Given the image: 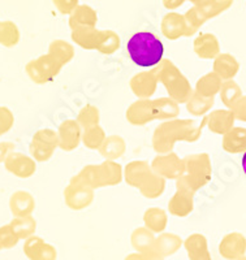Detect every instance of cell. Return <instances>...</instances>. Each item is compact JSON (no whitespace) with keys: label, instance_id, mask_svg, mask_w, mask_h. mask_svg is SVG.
Instances as JSON below:
<instances>
[{"label":"cell","instance_id":"cell-1","mask_svg":"<svg viewBox=\"0 0 246 260\" xmlns=\"http://www.w3.org/2000/svg\"><path fill=\"white\" fill-rule=\"evenodd\" d=\"M207 124V117L203 118L201 125H197L193 120H169L163 122L152 137L154 148L160 154H168L177 141L194 142L199 138L202 127Z\"/></svg>","mask_w":246,"mask_h":260},{"label":"cell","instance_id":"cell-2","mask_svg":"<svg viewBox=\"0 0 246 260\" xmlns=\"http://www.w3.org/2000/svg\"><path fill=\"white\" fill-rule=\"evenodd\" d=\"M127 47L132 61L142 68L157 67L163 60L164 46L152 32H137L129 39Z\"/></svg>","mask_w":246,"mask_h":260},{"label":"cell","instance_id":"cell-3","mask_svg":"<svg viewBox=\"0 0 246 260\" xmlns=\"http://www.w3.org/2000/svg\"><path fill=\"white\" fill-rule=\"evenodd\" d=\"M178 106L173 99L160 98L158 101L140 99L129 107L127 112L128 121L134 125H143L154 118L169 120L178 115Z\"/></svg>","mask_w":246,"mask_h":260},{"label":"cell","instance_id":"cell-4","mask_svg":"<svg viewBox=\"0 0 246 260\" xmlns=\"http://www.w3.org/2000/svg\"><path fill=\"white\" fill-rule=\"evenodd\" d=\"M125 180L129 185L140 189L147 198H158L163 192L166 182L163 177L150 169L147 162L138 160L125 168Z\"/></svg>","mask_w":246,"mask_h":260},{"label":"cell","instance_id":"cell-5","mask_svg":"<svg viewBox=\"0 0 246 260\" xmlns=\"http://www.w3.org/2000/svg\"><path fill=\"white\" fill-rule=\"evenodd\" d=\"M211 161L207 154L190 155L182 160V173L177 178V187L196 192L211 178Z\"/></svg>","mask_w":246,"mask_h":260},{"label":"cell","instance_id":"cell-6","mask_svg":"<svg viewBox=\"0 0 246 260\" xmlns=\"http://www.w3.org/2000/svg\"><path fill=\"white\" fill-rule=\"evenodd\" d=\"M154 74L157 80L163 83L167 87L169 96L177 103H187L192 96L189 81L185 76L178 71L176 65L169 60H162L154 69Z\"/></svg>","mask_w":246,"mask_h":260},{"label":"cell","instance_id":"cell-7","mask_svg":"<svg viewBox=\"0 0 246 260\" xmlns=\"http://www.w3.org/2000/svg\"><path fill=\"white\" fill-rule=\"evenodd\" d=\"M81 177L93 189L102 186L117 185L122 180L121 167L112 160H107L101 166H87L81 171Z\"/></svg>","mask_w":246,"mask_h":260},{"label":"cell","instance_id":"cell-8","mask_svg":"<svg viewBox=\"0 0 246 260\" xmlns=\"http://www.w3.org/2000/svg\"><path fill=\"white\" fill-rule=\"evenodd\" d=\"M59 146V134L52 129H41L30 142V155L36 161H47Z\"/></svg>","mask_w":246,"mask_h":260},{"label":"cell","instance_id":"cell-9","mask_svg":"<svg viewBox=\"0 0 246 260\" xmlns=\"http://www.w3.org/2000/svg\"><path fill=\"white\" fill-rule=\"evenodd\" d=\"M63 67L50 53L39 56L26 64V73L33 82L43 85L53 80Z\"/></svg>","mask_w":246,"mask_h":260},{"label":"cell","instance_id":"cell-10","mask_svg":"<svg viewBox=\"0 0 246 260\" xmlns=\"http://www.w3.org/2000/svg\"><path fill=\"white\" fill-rule=\"evenodd\" d=\"M64 195H66L67 206L73 210L86 208L94 199L93 187L80 175L72 178Z\"/></svg>","mask_w":246,"mask_h":260},{"label":"cell","instance_id":"cell-11","mask_svg":"<svg viewBox=\"0 0 246 260\" xmlns=\"http://www.w3.org/2000/svg\"><path fill=\"white\" fill-rule=\"evenodd\" d=\"M6 169L13 176L20 178H29L36 173L37 164L33 157L13 151L4 161Z\"/></svg>","mask_w":246,"mask_h":260},{"label":"cell","instance_id":"cell-12","mask_svg":"<svg viewBox=\"0 0 246 260\" xmlns=\"http://www.w3.org/2000/svg\"><path fill=\"white\" fill-rule=\"evenodd\" d=\"M24 254L29 260H56L57 257L56 248L37 236L25 240Z\"/></svg>","mask_w":246,"mask_h":260},{"label":"cell","instance_id":"cell-13","mask_svg":"<svg viewBox=\"0 0 246 260\" xmlns=\"http://www.w3.org/2000/svg\"><path fill=\"white\" fill-rule=\"evenodd\" d=\"M152 171L160 177L178 178L182 173V160L178 159L177 155L168 152L166 155L155 157L152 161Z\"/></svg>","mask_w":246,"mask_h":260},{"label":"cell","instance_id":"cell-14","mask_svg":"<svg viewBox=\"0 0 246 260\" xmlns=\"http://www.w3.org/2000/svg\"><path fill=\"white\" fill-rule=\"evenodd\" d=\"M219 252L224 259L236 260L245 256L246 238L241 233H229L222 240L219 246Z\"/></svg>","mask_w":246,"mask_h":260},{"label":"cell","instance_id":"cell-15","mask_svg":"<svg viewBox=\"0 0 246 260\" xmlns=\"http://www.w3.org/2000/svg\"><path fill=\"white\" fill-rule=\"evenodd\" d=\"M59 146L64 151L77 148L82 139V130L78 121L67 120L59 127Z\"/></svg>","mask_w":246,"mask_h":260},{"label":"cell","instance_id":"cell-16","mask_svg":"<svg viewBox=\"0 0 246 260\" xmlns=\"http://www.w3.org/2000/svg\"><path fill=\"white\" fill-rule=\"evenodd\" d=\"M36 208V201L30 192L18 190L11 195L9 199V210L12 212L13 217H26L32 216Z\"/></svg>","mask_w":246,"mask_h":260},{"label":"cell","instance_id":"cell-17","mask_svg":"<svg viewBox=\"0 0 246 260\" xmlns=\"http://www.w3.org/2000/svg\"><path fill=\"white\" fill-rule=\"evenodd\" d=\"M158 80L154 72H143L134 76L131 81L132 91L140 99H148L157 91Z\"/></svg>","mask_w":246,"mask_h":260},{"label":"cell","instance_id":"cell-18","mask_svg":"<svg viewBox=\"0 0 246 260\" xmlns=\"http://www.w3.org/2000/svg\"><path fill=\"white\" fill-rule=\"evenodd\" d=\"M193 195L194 192L189 191L184 187H177V192L169 201V212L175 216H180V217L189 215L193 211Z\"/></svg>","mask_w":246,"mask_h":260},{"label":"cell","instance_id":"cell-19","mask_svg":"<svg viewBox=\"0 0 246 260\" xmlns=\"http://www.w3.org/2000/svg\"><path fill=\"white\" fill-rule=\"evenodd\" d=\"M240 71V62L231 53H219L213 61V72L223 81H228L236 77Z\"/></svg>","mask_w":246,"mask_h":260},{"label":"cell","instance_id":"cell-20","mask_svg":"<svg viewBox=\"0 0 246 260\" xmlns=\"http://www.w3.org/2000/svg\"><path fill=\"white\" fill-rule=\"evenodd\" d=\"M233 112L231 110H218L208 115L207 125L208 129L215 134H224L233 127L234 125Z\"/></svg>","mask_w":246,"mask_h":260},{"label":"cell","instance_id":"cell-21","mask_svg":"<svg viewBox=\"0 0 246 260\" xmlns=\"http://www.w3.org/2000/svg\"><path fill=\"white\" fill-rule=\"evenodd\" d=\"M190 260H212L207 247V240L205 236L194 233L187 238L184 243Z\"/></svg>","mask_w":246,"mask_h":260},{"label":"cell","instance_id":"cell-22","mask_svg":"<svg viewBox=\"0 0 246 260\" xmlns=\"http://www.w3.org/2000/svg\"><path fill=\"white\" fill-rule=\"evenodd\" d=\"M223 148L229 154H240L246 151V129L233 126L223 136Z\"/></svg>","mask_w":246,"mask_h":260},{"label":"cell","instance_id":"cell-23","mask_svg":"<svg viewBox=\"0 0 246 260\" xmlns=\"http://www.w3.org/2000/svg\"><path fill=\"white\" fill-rule=\"evenodd\" d=\"M219 51V42L212 34H203L194 42V52L201 59H215Z\"/></svg>","mask_w":246,"mask_h":260},{"label":"cell","instance_id":"cell-24","mask_svg":"<svg viewBox=\"0 0 246 260\" xmlns=\"http://www.w3.org/2000/svg\"><path fill=\"white\" fill-rule=\"evenodd\" d=\"M181 245H182V240L172 233H162L158 238H155V251L163 257L175 254L176 251H178Z\"/></svg>","mask_w":246,"mask_h":260},{"label":"cell","instance_id":"cell-25","mask_svg":"<svg viewBox=\"0 0 246 260\" xmlns=\"http://www.w3.org/2000/svg\"><path fill=\"white\" fill-rule=\"evenodd\" d=\"M222 85V78L215 72H211V73L205 74L203 77L199 78L196 85V92L199 95H203V96L213 98L220 91Z\"/></svg>","mask_w":246,"mask_h":260},{"label":"cell","instance_id":"cell-26","mask_svg":"<svg viewBox=\"0 0 246 260\" xmlns=\"http://www.w3.org/2000/svg\"><path fill=\"white\" fill-rule=\"evenodd\" d=\"M132 246L138 252L155 251V237L147 228H138L132 234Z\"/></svg>","mask_w":246,"mask_h":260},{"label":"cell","instance_id":"cell-27","mask_svg":"<svg viewBox=\"0 0 246 260\" xmlns=\"http://www.w3.org/2000/svg\"><path fill=\"white\" fill-rule=\"evenodd\" d=\"M102 156L107 160H115L125 152V141L119 136H112L104 139L103 145L99 148Z\"/></svg>","mask_w":246,"mask_h":260},{"label":"cell","instance_id":"cell-28","mask_svg":"<svg viewBox=\"0 0 246 260\" xmlns=\"http://www.w3.org/2000/svg\"><path fill=\"white\" fill-rule=\"evenodd\" d=\"M143 221L152 233H163L167 226L166 211L162 208H148L143 216Z\"/></svg>","mask_w":246,"mask_h":260},{"label":"cell","instance_id":"cell-29","mask_svg":"<svg viewBox=\"0 0 246 260\" xmlns=\"http://www.w3.org/2000/svg\"><path fill=\"white\" fill-rule=\"evenodd\" d=\"M220 98H222L223 104L228 108V110H232V107L237 103L238 99L242 96V90L238 86V83L234 82L233 80L228 81H223V85L220 87Z\"/></svg>","mask_w":246,"mask_h":260},{"label":"cell","instance_id":"cell-30","mask_svg":"<svg viewBox=\"0 0 246 260\" xmlns=\"http://www.w3.org/2000/svg\"><path fill=\"white\" fill-rule=\"evenodd\" d=\"M9 224L13 228V231L16 232L20 240H27L29 237L34 236V233H36L37 222L32 216L13 217V220Z\"/></svg>","mask_w":246,"mask_h":260},{"label":"cell","instance_id":"cell-31","mask_svg":"<svg viewBox=\"0 0 246 260\" xmlns=\"http://www.w3.org/2000/svg\"><path fill=\"white\" fill-rule=\"evenodd\" d=\"M213 106V98L203 96L197 92L192 94L189 101L187 102L188 111L194 116H203L207 111H210Z\"/></svg>","mask_w":246,"mask_h":260},{"label":"cell","instance_id":"cell-32","mask_svg":"<svg viewBox=\"0 0 246 260\" xmlns=\"http://www.w3.org/2000/svg\"><path fill=\"white\" fill-rule=\"evenodd\" d=\"M48 53L53 59L56 60L60 65H66L67 62L71 61L73 59L74 50L71 45H68L67 42H52L48 48Z\"/></svg>","mask_w":246,"mask_h":260},{"label":"cell","instance_id":"cell-33","mask_svg":"<svg viewBox=\"0 0 246 260\" xmlns=\"http://www.w3.org/2000/svg\"><path fill=\"white\" fill-rule=\"evenodd\" d=\"M104 139H106L104 130L99 125H94V126L83 129L82 142L90 150H99L103 145Z\"/></svg>","mask_w":246,"mask_h":260},{"label":"cell","instance_id":"cell-34","mask_svg":"<svg viewBox=\"0 0 246 260\" xmlns=\"http://www.w3.org/2000/svg\"><path fill=\"white\" fill-rule=\"evenodd\" d=\"M102 34L103 32H98V31H86V30H83V31H76L73 34L74 41L77 42L78 45L82 46V48L85 50H98V46L101 43L102 39Z\"/></svg>","mask_w":246,"mask_h":260},{"label":"cell","instance_id":"cell-35","mask_svg":"<svg viewBox=\"0 0 246 260\" xmlns=\"http://www.w3.org/2000/svg\"><path fill=\"white\" fill-rule=\"evenodd\" d=\"M20 41V32L12 22L0 24V45L4 47H15Z\"/></svg>","mask_w":246,"mask_h":260},{"label":"cell","instance_id":"cell-36","mask_svg":"<svg viewBox=\"0 0 246 260\" xmlns=\"http://www.w3.org/2000/svg\"><path fill=\"white\" fill-rule=\"evenodd\" d=\"M78 124L81 127L86 129V127L94 126V125L99 124V111L97 107L94 106H86L83 107L82 110L80 111L77 117Z\"/></svg>","mask_w":246,"mask_h":260},{"label":"cell","instance_id":"cell-37","mask_svg":"<svg viewBox=\"0 0 246 260\" xmlns=\"http://www.w3.org/2000/svg\"><path fill=\"white\" fill-rule=\"evenodd\" d=\"M18 242H20V238L16 234V232L13 231L11 224L0 226V245H2V247L7 248V250L13 248Z\"/></svg>","mask_w":246,"mask_h":260},{"label":"cell","instance_id":"cell-38","mask_svg":"<svg viewBox=\"0 0 246 260\" xmlns=\"http://www.w3.org/2000/svg\"><path fill=\"white\" fill-rule=\"evenodd\" d=\"M117 50H119V38H117V36L112 34V32H108V37L106 34H102L101 43L98 46L99 52L110 55V53L116 52Z\"/></svg>","mask_w":246,"mask_h":260},{"label":"cell","instance_id":"cell-39","mask_svg":"<svg viewBox=\"0 0 246 260\" xmlns=\"http://www.w3.org/2000/svg\"><path fill=\"white\" fill-rule=\"evenodd\" d=\"M15 124V116L8 107L0 106V137L8 133Z\"/></svg>","mask_w":246,"mask_h":260},{"label":"cell","instance_id":"cell-40","mask_svg":"<svg viewBox=\"0 0 246 260\" xmlns=\"http://www.w3.org/2000/svg\"><path fill=\"white\" fill-rule=\"evenodd\" d=\"M232 112H233L236 120H241V121L246 122V95L238 99V102L232 107Z\"/></svg>","mask_w":246,"mask_h":260},{"label":"cell","instance_id":"cell-41","mask_svg":"<svg viewBox=\"0 0 246 260\" xmlns=\"http://www.w3.org/2000/svg\"><path fill=\"white\" fill-rule=\"evenodd\" d=\"M124 260H164V257L157 251L150 252H136V254L128 255Z\"/></svg>","mask_w":246,"mask_h":260},{"label":"cell","instance_id":"cell-42","mask_svg":"<svg viewBox=\"0 0 246 260\" xmlns=\"http://www.w3.org/2000/svg\"><path fill=\"white\" fill-rule=\"evenodd\" d=\"M16 146L15 143L9 142V141H6V142H0V162L6 161L7 157L12 154L15 151Z\"/></svg>","mask_w":246,"mask_h":260},{"label":"cell","instance_id":"cell-43","mask_svg":"<svg viewBox=\"0 0 246 260\" xmlns=\"http://www.w3.org/2000/svg\"><path fill=\"white\" fill-rule=\"evenodd\" d=\"M241 164H242L243 173H245V176H246V151H245V152H243V156H242V162H241Z\"/></svg>","mask_w":246,"mask_h":260},{"label":"cell","instance_id":"cell-44","mask_svg":"<svg viewBox=\"0 0 246 260\" xmlns=\"http://www.w3.org/2000/svg\"><path fill=\"white\" fill-rule=\"evenodd\" d=\"M236 260H246V256H241V257H238V259H236Z\"/></svg>","mask_w":246,"mask_h":260},{"label":"cell","instance_id":"cell-45","mask_svg":"<svg viewBox=\"0 0 246 260\" xmlns=\"http://www.w3.org/2000/svg\"><path fill=\"white\" fill-rule=\"evenodd\" d=\"M0 250H3V247H2V245H0Z\"/></svg>","mask_w":246,"mask_h":260}]
</instances>
